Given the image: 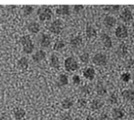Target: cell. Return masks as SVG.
<instances>
[{"label": "cell", "mask_w": 134, "mask_h": 120, "mask_svg": "<svg viewBox=\"0 0 134 120\" xmlns=\"http://www.w3.org/2000/svg\"><path fill=\"white\" fill-rule=\"evenodd\" d=\"M86 120H94V118H93V116H92V115H88V116H87V118H86Z\"/></svg>", "instance_id": "obj_40"}, {"label": "cell", "mask_w": 134, "mask_h": 120, "mask_svg": "<svg viewBox=\"0 0 134 120\" xmlns=\"http://www.w3.org/2000/svg\"><path fill=\"white\" fill-rule=\"evenodd\" d=\"M98 36V32L96 30V28L91 25V24H87L86 27V37L88 39H94Z\"/></svg>", "instance_id": "obj_13"}, {"label": "cell", "mask_w": 134, "mask_h": 120, "mask_svg": "<svg viewBox=\"0 0 134 120\" xmlns=\"http://www.w3.org/2000/svg\"><path fill=\"white\" fill-rule=\"evenodd\" d=\"M70 14V7L68 5H62V6L57 7L56 9V15L59 16H67Z\"/></svg>", "instance_id": "obj_14"}, {"label": "cell", "mask_w": 134, "mask_h": 120, "mask_svg": "<svg viewBox=\"0 0 134 120\" xmlns=\"http://www.w3.org/2000/svg\"><path fill=\"white\" fill-rule=\"evenodd\" d=\"M48 63L50 67L55 69H58L60 67V60L56 54H51L48 58Z\"/></svg>", "instance_id": "obj_15"}, {"label": "cell", "mask_w": 134, "mask_h": 120, "mask_svg": "<svg viewBox=\"0 0 134 120\" xmlns=\"http://www.w3.org/2000/svg\"><path fill=\"white\" fill-rule=\"evenodd\" d=\"M115 36H116L118 39H126L128 36L127 28L125 27V26H124V25L118 26V27L116 28V30H115Z\"/></svg>", "instance_id": "obj_8"}, {"label": "cell", "mask_w": 134, "mask_h": 120, "mask_svg": "<svg viewBox=\"0 0 134 120\" xmlns=\"http://www.w3.org/2000/svg\"><path fill=\"white\" fill-rule=\"evenodd\" d=\"M120 8H121L120 6H108V9L110 10V12H113V13L118 12Z\"/></svg>", "instance_id": "obj_37"}, {"label": "cell", "mask_w": 134, "mask_h": 120, "mask_svg": "<svg viewBox=\"0 0 134 120\" xmlns=\"http://www.w3.org/2000/svg\"><path fill=\"white\" fill-rule=\"evenodd\" d=\"M130 80H131V74L129 72H125L121 76V81L124 82V83H128Z\"/></svg>", "instance_id": "obj_30"}, {"label": "cell", "mask_w": 134, "mask_h": 120, "mask_svg": "<svg viewBox=\"0 0 134 120\" xmlns=\"http://www.w3.org/2000/svg\"><path fill=\"white\" fill-rule=\"evenodd\" d=\"M112 116L115 119H122L125 116V111H122L121 108H114L112 110Z\"/></svg>", "instance_id": "obj_23"}, {"label": "cell", "mask_w": 134, "mask_h": 120, "mask_svg": "<svg viewBox=\"0 0 134 120\" xmlns=\"http://www.w3.org/2000/svg\"><path fill=\"white\" fill-rule=\"evenodd\" d=\"M99 120H111V119H110V116L108 115V113L103 112V113H101L100 117H99Z\"/></svg>", "instance_id": "obj_36"}, {"label": "cell", "mask_w": 134, "mask_h": 120, "mask_svg": "<svg viewBox=\"0 0 134 120\" xmlns=\"http://www.w3.org/2000/svg\"><path fill=\"white\" fill-rule=\"evenodd\" d=\"M65 48H66V42L63 39H57L53 44V50L57 52L63 51Z\"/></svg>", "instance_id": "obj_20"}, {"label": "cell", "mask_w": 134, "mask_h": 120, "mask_svg": "<svg viewBox=\"0 0 134 120\" xmlns=\"http://www.w3.org/2000/svg\"><path fill=\"white\" fill-rule=\"evenodd\" d=\"M96 92L98 96H104L107 94V88L105 87L103 84L101 83H98L97 86H96Z\"/></svg>", "instance_id": "obj_25"}, {"label": "cell", "mask_w": 134, "mask_h": 120, "mask_svg": "<svg viewBox=\"0 0 134 120\" xmlns=\"http://www.w3.org/2000/svg\"><path fill=\"white\" fill-rule=\"evenodd\" d=\"M129 115H130L131 118H132V119L134 120V110H132V111H130V113H129Z\"/></svg>", "instance_id": "obj_39"}, {"label": "cell", "mask_w": 134, "mask_h": 120, "mask_svg": "<svg viewBox=\"0 0 134 120\" xmlns=\"http://www.w3.org/2000/svg\"><path fill=\"white\" fill-rule=\"evenodd\" d=\"M122 98L126 101H133L134 100V91L132 89H125L122 91Z\"/></svg>", "instance_id": "obj_22"}, {"label": "cell", "mask_w": 134, "mask_h": 120, "mask_svg": "<svg viewBox=\"0 0 134 120\" xmlns=\"http://www.w3.org/2000/svg\"><path fill=\"white\" fill-rule=\"evenodd\" d=\"M37 15L40 19V21H48L52 18L53 15V12L50 9V7L48 6H42L41 8H39V10L37 11Z\"/></svg>", "instance_id": "obj_2"}, {"label": "cell", "mask_w": 134, "mask_h": 120, "mask_svg": "<svg viewBox=\"0 0 134 120\" xmlns=\"http://www.w3.org/2000/svg\"><path fill=\"white\" fill-rule=\"evenodd\" d=\"M71 82H72V84L74 86H79L81 84V78H80V76L77 75V74H74L72 76V78H71Z\"/></svg>", "instance_id": "obj_31"}, {"label": "cell", "mask_w": 134, "mask_h": 120, "mask_svg": "<svg viewBox=\"0 0 134 120\" xmlns=\"http://www.w3.org/2000/svg\"><path fill=\"white\" fill-rule=\"evenodd\" d=\"M46 58V52L44 50H43V49L37 50L35 53L32 54V60H33L34 63H37L43 62Z\"/></svg>", "instance_id": "obj_7"}, {"label": "cell", "mask_w": 134, "mask_h": 120, "mask_svg": "<svg viewBox=\"0 0 134 120\" xmlns=\"http://www.w3.org/2000/svg\"><path fill=\"white\" fill-rule=\"evenodd\" d=\"M83 9H84V6H82V5H74L73 6V11L76 14H79L81 11H83Z\"/></svg>", "instance_id": "obj_34"}, {"label": "cell", "mask_w": 134, "mask_h": 120, "mask_svg": "<svg viewBox=\"0 0 134 120\" xmlns=\"http://www.w3.org/2000/svg\"><path fill=\"white\" fill-rule=\"evenodd\" d=\"M63 22L60 19H55V20L51 21L50 24L48 25V31L51 34L54 35H59L63 30Z\"/></svg>", "instance_id": "obj_5"}, {"label": "cell", "mask_w": 134, "mask_h": 120, "mask_svg": "<svg viewBox=\"0 0 134 120\" xmlns=\"http://www.w3.org/2000/svg\"><path fill=\"white\" fill-rule=\"evenodd\" d=\"M16 65H18V68L24 71L29 67V61L26 57H21L18 60V63H16Z\"/></svg>", "instance_id": "obj_16"}, {"label": "cell", "mask_w": 134, "mask_h": 120, "mask_svg": "<svg viewBox=\"0 0 134 120\" xmlns=\"http://www.w3.org/2000/svg\"><path fill=\"white\" fill-rule=\"evenodd\" d=\"M19 42L22 46V51L24 52L25 54H33L34 50H35V44H34L33 40L31 39V37L29 35L21 37L19 39Z\"/></svg>", "instance_id": "obj_1"}, {"label": "cell", "mask_w": 134, "mask_h": 120, "mask_svg": "<svg viewBox=\"0 0 134 120\" xmlns=\"http://www.w3.org/2000/svg\"><path fill=\"white\" fill-rule=\"evenodd\" d=\"M27 30L28 32L32 35H36L40 32L41 30V25L37 21H30L27 24Z\"/></svg>", "instance_id": "obj_10"}, {"label": "cell", "mask_w": 134, "mask_h": 120, "mask_svg": "<svg viewBox=\"0 0 134 120\" xmlns=\"http://www.w3.org/2000/svg\"><path fill=\"white\" fill-rule=\"evenodd\" d=\"M120 18L124 22H129V21H131L133 19V15H132L131 11L128 8H125L122 11L121 15H120Z\"/></svg>", "instance_id": "obj_9"}, {"label": "cell", "mask_w": 134, "mask_h": 120, "mask_svg": "<svg viewBox=\"0 0 134 120\" xmlns=\"http://www.w3.org/2000/svg\"><path fill=\"white\" fill-rule=\"evenodd\" d=\"M73 104H74V102H73V100L71 99V98H65V99L62 100L61 102V107L64 110H69V109H70L71 107L73 106Z\"/></svg>", "instance_id": "obj_26"}, {"label": "cell", "mask_w": 134, "mask_h": 120, "mask_svg": "<svg viewBox=\"0 0 134 120\" xmlns=\"http://www.w3.org/2000/svg\"><path fill=\"white\" fill-rule=\"evenodd\" d=\"M0 120H13V118L9 114H2L0 115Z\"/></svg>", "instance_id": "obj_38"}, {"label": "cell", "mask_w": 134, "mask_h": 120, "mask_svg": "<svg viewBox=\"0 0 134 120\" xmlns=\"http://www.w3.org/2000/svg\"><path fill=\"white\" fill-rule=\"evenodd\" d=\"M0 66H1V60H0Z\"/></svg>", "instance_id": "obj_42"}, {"label": "cell", "mask_w": 134, "mask_h": 120, "mask_svg": "<svg viewBox=\"0 0 134 120\" xmlns=\"http://www.w3.org/2000/svg\"><path fill=\"white\" fill-rule=\"evenodd\" d=\"M64 67L67 71L73 72V71L78 70L79 64H78L75 58L68 57V58H66V60H65V62H64Z\"/></svg>", "instance_id": "obj_3"}, {"label": "cell", "mask_w": 134, "mask_h": 120, "mask_svg": "<svg viewBox=\"0 0 134 120\" xmlns=\"http://www.w3.org/2000/svg\"><path fill=\"white\" fill-rule=\"evenodd\" d=\"M133 87H134V80H133Z\"/></svg>", "instance_id": "obj_43"}, {"label": "cell", "mask_w": 134, "mask_h": 120, "mask_svg": "<svg viewBox=\"0 0 134 120\" xmlns=\"http://www.w3.org/2000/svg\"><path fill=\"white\" fill-rule=\"evenodd\" d=\"M117 23V19L113 15H105L103 18V25L108 29L113 28Z\"/></svg>", "instance_id": "obj_12"}, {"label": "cell", "mask_w": 134, "mask_h": 120, "mask_svg": "<svg viewBox=\"0 0 134 120\" xmlns=\"http://www.w3.org/2000/svg\"><path fill=\"white\" fill-rule=\"evenodd\" d=\"M100 40L102 42V44H103L104 47L106 48H111L113 46V42H112V39L110 38V36H108L107 34L105 33H102L100 35Z\"/></svg>", "instance_id": "obj_17"}, {"label": "cell", "mask_w": 134, "mask_h": 120, "mask_svg": "<svg viewBox=\"0 0 134 120\" xmlns=\"http://www.w3.org/2000/svg\"><path fill=\"white\" fill-rule=\"evenodd\" d=\"M107 102L109 103L110 105H116L118 103V95H117L116 92H112L108 96L107 98Z\"/></svg>", "instance_id": "obj_28"}, {"label": "cell", "mask_w": 134, "mask_h": 120, "mask_svg": "<svg viewBox=\"0 0 134 120\" xmlns=\"http://www.w3.org/2000/svg\"><path fill=\"white\" fill-rule=\"evenodd\" d=\"M82 42H83L82 37L81 36H75V37H72V38L70 39V45L73 48H77L82 44Z\"/></svg>", "instance_id": "obj_19"}, {"label": "cell", "mask_w": 134, "mask_h": 120, "mask_svg": "<svg viewBox=\"0 0 134 120\" xmlns=\"http://www.w3.org/2000/svg\"><path fill=\"white\" fill-rule=\"evenodd\" d=\"M82 74H83V77H84L86 80L92 81V80H94V77H96V70H94V67L88 66V67H86V68L83 70Z\"/></svg>", "instance_id": "obj_11"}, {"label": "cell", "mask_w": 134, "mask_h": 120, "mask_svg": "<svg viewBox=\"0 0 134 120\" xmlns=\"http://www.w3.org/2000/svg\"><path fill=\"white\" fill-rule=\"evenodd\" d=\"M86 105H87V100L85 98H79L77 100V106L79 108H84V107H86Z\"/></svg>", "instance_id": "obj_33"}, {"label": "cell", "mask_w": 134, "mask_h": 120, "mask_svg": "<svg viewBox=\"0 0 134 120\" xmlns=\"http://www.w3.org/2000/svg\"><path fill=\"white\" fill-rule=\"evenodd\" d=\"M90 59H91V58H90V55H89V53H87V52H84L82 54H80V56H79L80 62L83 63H85V64L89 63Z\"/></svg>", "instance_id": "obj_29"}, {"label": "cell", "mask_w": 134, "mask_h": 120, "mask_svg": "<svg viewBox=\"0 0 134 120\" xmlns=\"http://www.w3.org/2000/svg\"><path fill=\"white\" fill-rule=\"evenodd\" d=\"M132 29H133V31H134V21H133V23H132Z\"/></svg>", "instance_id": "obj_41"}, {"label": "cell", "mask_w": 134, "mask_h": 120, "mask_svg": "<svg viewBox=\"0 0 134 120\" xmlns=\"http://www.w3.org/2000/svg\"><path fill=\"white\" fill-rule=\"evenodd\" d=\"M90 90H91L90 86H87V85L81 87V88H80V91L82 93V95H87V94H89V93H90Z\"/></svg>", "instance_id": "obj_32"}, {"label": "cell", "mask_w": 134, "mask_h": 120, "mask_svg": "<svg viewBox=\"0 0 134 120\" xmlns=\"http://www.w3.org/2000/svg\"><path fill=\"white\" fill-rule=\"evenodd\" d=\"M26 116V111L23 108H16L14 110V118L15 120H22Z\"/></svg>", "instance_id": "obj_18"}, {"label": "cell", "mask_w": 134, "mask_h": 120, "mask_svg": "<svg viewBox=\"0 0 134 120\" xmlns=\"http://www.w3.org/2000/svg\"><path fill=\"white\" fill-rule=\"evenodd\" d=\"M52 42L51 37L49 36L48 34L42 33L38 39V43L40 44V46L42 48H48L50 46Z\"/></svg>", "instance_id": "obj_6"}, {"label": "cell", "mask_w": 134, "mask_h": 120, "mask_svg": "<svg viewBox=\"0 0 134 120\" xmlns=\"http://www.w3.org/2000/svg\"><path fill=\"white\" fill-rule=\"evenodd\" d=\"M34 12V7L30 6V5H25L22 7V15L24 16H29L33 14Z\"/></svg>", "instance_id": "obj_27"}, {"label": "cell", "mask_w": 134, "mask_h": 120, "mask_svg": "<svg viewBox=\"0 0 134 120\" xmlns=\"http://www.w3.org/2000/svg\"><path fill=\"white\" fill-rule=\"evenodd\" d=\"M61 120H72V116L70 113H64L61 116Z\"/></svg>", "instance_id": "obj_35"}, {"label": "cell", "mask_w": 134, "mask_h": 120, "mask_svg": "<svg viewBox=\"0 0 134 120\" xmlns=\"http://www.w3.org/2000/svg\"><path fill=\"white\" fill-rule=\"evenodd\" d=\"M92 62L94 65L97 66H104L106 65L107 63H108V58L104 53H97V54L94 55V57L92 58Z\"/></svg>", "instance_id": "obj_4"}, {"label": "cell", "mask_w": 134, "mask_h": 120, "mask_svg": "<svg viewBox=\"0 0 134 120\" xmlns=\"http://www.w3.org/2000/svg\"><path fill=\"white\" fill-rule=\"evenodd\" d=\"M57 84L59 87H65L69 84V77L66 74H60L57 78Z\"/></svg>", "instance_id": "obj_24"}, {"label": "cell", "mask_w": 134, "mask_h": 120, "mask_svg": "<svg viewBox=\"0 0 134 120\" xmlns=\"http://www.w3.org/2000/svg\"><path fill=\"white\" fill-rule=\"evenodd\" d=\"M104 106V102L100 99H94L91 103V109L93 111H98Z\"/></svg>", "instance_id": "obj_21"}]
</instances>
